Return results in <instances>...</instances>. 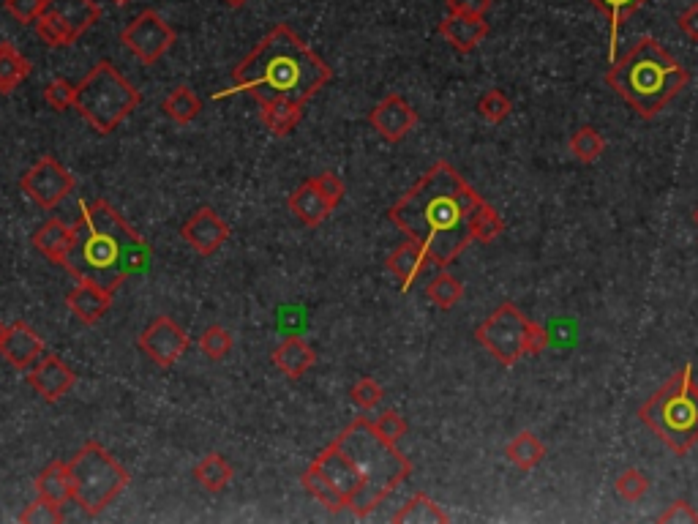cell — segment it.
<instances>
[{
    "instance_id": "8fae6325",
    "label": "cell",
    "mask_w": 698,
    "mask_h": 524,
    "mask_svg": "<svg viewBox=\"0 0 698 524\" xmlns=\"http://www.w3.org/2000/svg\"><path fill=\"white\" fill-rule=\"evenodd\" d=\"M74 175H71L55 156H41L39 162L33 164L25 175H22L20 189L22 194L33 200L44 211L58 208L60 202L66 200L74 192Z\"/></svg>"
},
{
    "instance_id": "6da1fadb",
    "label": "cell",
    "mask_w": 698,
    "mask_h": 524,
    "mask_svg": "<svg viewBox=\"0 0 698 524\" xmlns=\"http://www.w3.org/2000/svg\"><path fill=\"white\" fill-rule=\"evenodd\" d=\"M486 200L448 162H437L388 211L407 238L418 241L437 268H448L475 243V219Z\"/></svg>"
},
{
    "instance_id": "e575fe53",
    "label": "cell",
    "mask_w": 698,
    "mask_h": 524,
    "mask_svg": "<svg viewBox=\"0 0 698 524\" xmlns=\"http://www.w3.org/2000/svg\"><path fill=\"white\" fill-rule=\"evenodd\" d=\"M426 295H429V301L437 306V309H453L456 303L464 298V284L456 279V276H450L448 271L437 273L434 279L429 282V287H426Z\"/></svg>"
},
{
    "instance_id": "5b68a950",
    "label": "cell",
    "mask_w": 698,
    "mask_h": 524,
    "mask_svg": "<svg viewBox=\"0 0 698 524\" xmlns=\"http://www.w3.org/2000/svg\"><path fill=\"white\" fill-rule=\"evenodd\" d=\"M336 445L352 459L358 467L363 486L349 503V511L360 519H366L377 511L379 505L396 492L409 475H412V462L401 454L399 448L388 440H382L374 432L371 415H360L358 421L344 429L336 437Z\"/></svg>"
},
{
    "instance_id": "74e56055",
    "label": "cell",
    "mask_w": 698,
    "mask_h": 524,
    "mask_svg": "<svg viewBox=\"0 0 698 524\" xmlns=\"http://www.w3.org/2000/svg\"><path fill=\"white\" fill-rule=\"evenodd\" d=\"M614 489H617V494L625 503H639L641 497L649 492V478L641 470H636V467H628V470H622L617 475Z\"/></svg>"
},
{
    "instance_id": "d6986e66",
    "label": "cell",
    "mask_w": 698,
    "mask_h": 524,
    "mask_svg": "<svg viewBox=\"0 0 698 524\" xmlns=\"http://www.w3.org/2000/svg\"><path fill=\"white\" fill-rule=\"evenodd\" d=\"M439 36L456 52L469 55L475 47H480V41L489 36V22H486V17H469V14L448 11V17L439 22Z\"/></svg>"
},
{
    "instance_id": "4316f807",
    "label": "cell",
    "mask_w": 698,
    "mask_h": 524,
    "mask_svg": "<svg viewBox=\"0 0 698 524\" xmlns=\"http://www.w3.org/2000/svg\"><path fill=\"white\" fill-rule=\"evenodd\" d=\"M262 107V123L273 137H287L298 129V123L303 121V104L292 99H273L260 104Z\"/></svg>"
},
{
    "instance_id": "ac0fdd59",
    "label": "cell",
    "mask_w": 698,
    "mask_h": 524,
    "mask_svg": "<svg viewBox=\"0 0 698 524\" xmlns=\"http://www.w3.org/2000/svg\"><path fill=\"white\" fill-rule=\"evenodd\" d=\"M66 306H69V312L74 314L80 323L96 325L104 314L110 312L112 293L110 290H104L101 284L80 279V282L71 287L69 295H66Z\"/></svg>"
},
{
    "instance_id": "d590c367",
    "label": "cell",
    "mask_w": 698,
    "mask_h": 524,
    "mask_svg": "<svg viewBox=\"0 0 698 524\" xmlns=\"http://www.w3.org/2000/svg\"><path fill=\"white\" fill-rule=\"evenodd\" d=\"M200 353L208 358V361H224L232 350V336L224 325H208L205 331L200 333Z\"/></svg>"
},
{
    "instance_id": "db71d44e",
    "label": "cell",
    "mask_w": 698,
    "mask_h": 524,
    "mask_svg": "<svg viewBox=\"0 0 698 524\" xmlns=\"http://www.w3.org/2000/svg\"><path fill=\"white\" fill-rule=\"evenodd\" d=\"M3 328H6V325H3V323H0V336H3Z\"/></svg>"
},
{
    "instance_id": "b9f144b4",
    "label": "cell",
    "mask_w": 698,
    "mask_h": 524,
    "mask_svg": "<svg viewBox=\"0 0 698 524\" xmlns=\"http://www.w3.org/2000/svg\"><path fill=\"white\" fill-rule=\"evenodd\" d=\"M371 424H374V432H377L382 440H388V443L393 445H399V440L409 429L407 421H404L396 410H382V413L371 418Z\"/></svg>"
},
{
    "instance_id": "f5cc1de1",
    "label": "cell",
    "mask_w": 698,
    "mask_h": 524,
    "mask_svg": "<svg viewBox=\"0 0 698 524\" xmlns=\"http://www.w3.org/2000/svg\"><path fill=\"white\" fill-rule=\"evenodd\" d=\"M693 222H696V227H698V208H696V211H693Z\"/></svg>"
},
{
    "instance_id": "9c48e42d",
    "label": "cell",
    "mask_w": 698,
    "mask_h": 524,
    "mask_svg": "<svg viewBox=\"0 0 698 524\" xmlns=\"http://www.w3.org/2000/svg\"><path fill=\"white\" fill-rule=\"evenodd\" d=\"M529 320L516 303H499L497 309L475 328V339L502 366H513L524 353V333Z\"/></svg>"
},
{
    "instance_id": "ab89813d",
    "label": "cell",
    "mask_w": 698,
    "mask_h": 524,
    "mask_svg": "<svg viewBox=\"0 0 698 524\" xmlns=\"http://www.w3.org/2000/svg\"><path fill=\"white\" fill-rule=\"evenodd\" d=\"M502 232H505V222H502V216H499V213L491 208L489 202H486V205L480 208L478 219H475V230H472V235H475V243L497 241Z\"/></svg>"
},
{
    "instance_id": "f546056e",
    "label": "cell",
    "mask_w": 698,
    "mask_h": 524,
    "mask_svg": "<svg viewBox=\"0 0 698 524\" xmlns=\"http://www.w3.org/2000/svg\"><path fill=\"white\" fill-rule=\"evenodd\" d=\"M505 456H508V462L513 464L516 470L529 473V470H535V467L546 459V445L540 443L532 432H519L505 445Z\"/></svg>"
},
{
    "instance_id": "7c38bea8",
    "label": "cell",
    "mask_w": 698,
    "mask_h": 524,
    "mask_svg": "<svg viewBox=\"0 0 698 524\" xmlns=\"http://www.w3.org/2000/svg\"><path fill=\"white\" fill-rule=\"evenodd\" d=\"M137 347H140L142 353L148 355L156 366L170 369V366H175V363L186 355V350L191 347V339L189 333L183 331L172 317L161 314V317H156V320L137 336Z\"/></svg>"
},
{
    "instance_id": "cb8c5ba5",
    "label": "cell",
    "mask_w": 698,
    "mask_h": 524,
    "mask_svg": "<svg viewBox=\"0 0 698 524\" xmlns=\"http://www.w3.org/2000/svg\"><path fill=\"white\" fill-rule=\"evenodd\" d=\"M290 211L295 213L306 227H320L330 213H333V205L322 197L314 178H309V181L300 183L298 189L290 194Z\"/></svg>"
},
{
    "instance_id": "52a82bcc",
    "label": "cell",
    "mask_w": 698,
    "mask_h": 524,
    "mask_svg": "<svg viewBox=\"0 0 698 524\" xmlns=\"http://www.w3.org/2000/svg\"><path fill=\"white\" fill-rule=\"evenodd\" d=\"M140 101V91L110 61H99L77 85L74 110L99 134H112L140 107Z\"/></svg>"
},
{
    "instance_id": "8d00e7d4",
    "label": "cell",
    "mask_w": 698,
    "mask_h": 524,
    "mask_svg": "<svg viewBox=\"0 0 698 524\" xmlns=\"http://www.w3.org/2000/svg\"><path fill=\"white\" fill-rule=\"evenodd\" d=\"M513 112V104L502 91H486L478 99V115L486 123H505Z\"/></svg>"
},
{
    "instance_id": "bcb514c9",
    "label": "cell",
    "mask_w": 698,
    "mask_h": 524,
    "mask_svg": "<svg viewBox=\"0 0 698 524\" xmlns=\"http://www.w3.org/2000/svg\"><path fill=\"white\" fill-rule=\"evenodd\" d=\"M314 183H317V189L322 192V197H325L333 208L344 200V181H341L336 172H330V170L320 172V175L314 178Z\"/></svg>"
},
{
    "instance_id": "7bdbcfd3",
    "label": "cell",
    "mask_w": 698,
    "mask_h": 524,
    "mask_svg": "<svg viewBox=\"0 0 698 524\" xmlns=\"http://www.w3.org/2000/svg\"><path fill=\"white\" fill-rule=\"evenodd\" d=\"M44 101L58 112L74 110L77 107V85H71L69 80H52L44 88Z\"/></svg>"
},
{
    "instance_id": "2e32d148",
    "label": "cell",
    "mask_w": 698,
    "mask_h": 524,
    "mask_svg": "<svg viewBox=\"0 0 698 524\" xmlns=\"http://www.w3.org/2000/svg\"><path fill=\"white\" fill-rule=\"evenodd\" d=\"M77 383V374L60 355L47 353L36 366L28 369V385L39 393L44 402H58Z\"/></svg>"
},
{
    "instance_id": "f1b7e54d",
    "label": "cell",
    "mask_w": 698,
    "mask_h": 524,
    "mask_svg": "<svg viewBox=\"0 0 698 524\" xmlns=\"http://www.w3.org/2000/svg\"><path fill=\"white\" fill-rule=\"evenodd\" d=\"M232 475H235L232 464L227 462L221 454L202 456L200 462H197V467H194V478H197V484H200L208 494L224 492V489L232 484Z\"/></svg>"
},
{
    "instance_id": "603a6c76",
    "label": "cell",
    "mask_w": 698,
    "mask_h": 524,
    "mask_svg": "<svg viewBox=\"0 0 698 524\" xmlns=\"http://www.w3.org/2000/svg\"><path fill=\"white\" fill-rule=\"evenodd\" d=\"M30 243H33V249L44 254L47 260L55 262V265H63L71 252V243H74V230H71V224H66L63 219H47L39 230L33 232Z\"/></svg>"
},
{
    "instance_id": "60d3db41",
    "label": "cell",
    "mask_w": 698,
    "mask_h": 524,
    "mask_svg": "<svg viewBox=\"0 0 698 524\" xmlns=\"http://www.w3.org/2000/svg\"><path fill=\"white\" fill-rule=\"evenodd\" d=\"M63 519H66V516H63V508L50 503V500H44V497H36V500L20 514L22 524H58L63 522Z\"/></svg>"
},
{
    "instance_id": "484cf974",
    "label": "cell",
    "mask_w": 698,
    "mask_h": 524,
    "mask_svg": "<svg viewBox=\"0 0 698 524\" xmlns=\"http://www.w3.org/2000/svg\"><path fill=\"white\" fill-rule=\"evenodd\" d=\"M589 6H595L600 14H606L609 20V66L617 61L619 33L628 17H633L636 11L647 6V0H587Z\"/></svg>"
},
{
    "instance_id": "d4e9b609",
    "label": "cell",
    "mask_w": 698,
    "mask_h": 524,
    "mask_svg": "<svg viewBox=\"0 0 698 524\" xmlns=\"http://www.w3.org/2000/svg\"><path fill=\"white\" fill-rule=\"evenodd\" d=\"M36 492L44 500L66 508L69 503H74V489H71V475H69V462H50L36 478Z\"/></svg>"
},
{
    "instance_id": "44dd1931",
    "label": "cell",
    "mask_w": 698,
    "mask_h": 524,
    "mask_svg": "<svg viewBox=\"0 0 698 524\" xmlns=\"http://www.w3.org/2000/svg\"><path fill=\"white\" fill-rule=\"evenodd\" d=\"M44 11L66 25V31L80 39L101 17V6L93 0H44Z\"/></svg>"
},
{
    "instance_id": "3957f363",
    "label": "cell",
    "mask_w": 698,
    "mask_h": 524,
    "mask_svg": "<svg viewBox=\"0 0 698 524\" xmlns=\"http://www.w3.org/2000/svg\"><path fill=\"white\" fill-rule=\"evenodd\" d=\"M333 77V71L317 52L306 47L295 36L290 25H273V31L238 63L227 91L216 93V99L232 93H251L265 104L273 99H292L298 104L320 93Z\"/></svg>"
},
{
    "instance_id": "f35d334b",
    "label": "cell",
    "mask_w": 698,
    "mask_h": 524,
    "mask_svg": "<svg viewBox=\"0 0 698 524\" xmlns=\"http://www.w3.org/2000/svg\"><path fill=\"white\" fill-rule=\"evenodd\" d=\"M36 33L41 36V41H47V44L55 47V50H60V47H71V44L77 41L69 31H66V25H63L60 20H55V17L47 14V11H41V17L36 20Z\"/></svg>"
},
{
    "instance_id": "816d5d0a",
    "label": "cell",
    "mask_w": 698,
    "mask_h": 524,
    "mask_svg": "<svg viewBox=\"0 0 698 524\" xmlns=\"http://www.w3.org/2000/svg\"><path fill=\"white\" fill-rule=\"evenodd\" d=\"M224 3H227L230 9H243V6H246L249 0H224Z\"/></svg>"
},
{
    "instance_id": "4dcf8cb0",
    "label": "cell",
    "mask_w": 698,
    "mask_h": 524,
    "mask_svg": "<svg viewBox=\"0 0 698 524\" xmlns=\"http://www.w3.org/2000/svg\"><path fill=\"white\" fill-rule=\"evenodd\" d=\"M161 110H164V115H167L170 121L178 123V126H189V123H194L200 118L202 101L197 93L191 91L189 85H178L167 99L161 101Z\"/></svg>"
},
{
    "instance_id": "836d02e7",
    "label": "cell",
    "mask_w": 698,
    "mask_h": 524,
    "mask_svg": "<svg viewBox=\"0 0 698 524\" xmlns=\"http://www.w3.org/2000/svg\"><path fill=\"white\" fill-rule=\"evenodd\" d=\"M568 148L581 164H592L598 162L603 151H606V140H603V134L595 126H581V129L573 131V137L568 140Z\"/></svg>"
},
{
    "instance_id": "f6af8a7d",
    "label": "cell",
    "mask_w": 698,
    "mask_h": 524,
    "mask_svg": "<svg viewBox=\"0 0 698 524\" xmlns=\"http://www.w3.org/2000/svg\"><path fill=\"white\" fill-rule=\"evenodd\" d=\"M3 9L20 25H36L44 11V0H3Z\"/></svg>"
},
{
    "instance_id": "9a60e30c",
    "label": "cell",
    "mask_w": 698,
    "mask_h": 524,
    "mask_svg": "<svg viewBox=\"0 0 698 524\" xmlns=\"http://www.w3.org/2000/svg\"><path fill=\"white\" fill-rule=\"evenodd\" d=\"M0 355H3L14 369L28 372L30 366H36V363L47 355V344H44V339H41L39 333L33 331L28 323L17 320V323L3 328V336H0Z\"/></svg>"
},
{
    "instance_id": "1f68e13d",
    "label": "cell",
    "mask_w": 698,
    "mask_h": 524,
    "mask_svg": "<svg viewBox=\"0 0 698 524\" xmlns=\"http://www.w3.org/2000/svg\"><path fill=\"white\" fill-rule=\"evenodd\" d=\"M30 63L14 44L3 41L0 44V93H11L28 80Z\"/></svg>"
},
{
    "instance_id": "7402d4cb",
    "label": "cell",
    "mask_w": 698,
    "mask_h": 524,
    "mask_svg": "<svg viewBox=\"0 0 698 524\" xmlns=\"http://www.w3.org/2000/svg\"><path fill=\"white\" fill-rule=\"evenodd\" d=\"M270 361H273V366H276L284 377L300 380V377L317 363V353L311 350V344L306 342V339H300V336L292 333V336H287V339L273 350Z\"/></svg>"
},
{
    "instance_id": "ffe728a7",
    "label": "cell",
    "mask_w": 698,
    "mask_h": 524,
    "mask_svg": "<svg viewBox=\"0 0 698 524\" xmlns=\"http://www.w3.org/2000/svg\"><path fill=\"white\" fill-rule=\"evenodd\" d=\"M385 265H388V271L399 279L401 290L407 293V290L415 287V282H418L420 276L429 271L434 262H431L429 252H426L418 241L407 238L401 246L393 249V254H390Z\"/></svg>"
},
{
    "instance_id": "c3c4849f",
    "label": "cell",
    "mask_w": 698,
    "mask_h": 524,
    "mask_svg": "<svg viewBox=\"0 0 698 524\" xmlns=\"http://www.w3.org/2000/svg\"><path fill=\"white\" fill-rule=\"evenodd\" d=\"M549 344H551L549 331H546L540 323H532V320H529L527 333H524V353L527 355L546 353V347H549Z\"/></svg>"
},
{
    "instance_id": "11a10c76",
    "label": "cell",
    "mask_w": 698,
    "mask_h": 524,
    "mask_svg": "<svg viewBox=\"0 0 698 524\" xmlns=\"http://www.w3.org/2000/svg\"><path fill=\"white\" fill-rule=\"evenodd\" d=\"M115 3H129V0H115Z\"/></svg>"
},
{
    "instance_id": "d6a6232c",
    "label": "cell",
    "mask_w": 698,
    "mask_h": 524,
    "mask_svg": "<svg viewBox=\"0 0 698 524\" xmlns=\"http://www.w3.org/2000/svg\"><path fill=\"white\" fill-rule=\"evenodd\" d=\"M390 522L396 524H407V522H415V524H429V522H439L445 524L450 522V516L439 508L431 497H426V494H415V497H409L407 503L401 505L396 514L390 516Z\"/></svg>"
},
{
    "instance_id": "681fc988",
    "label": "cell",
    "mask_w": 698,
    "mask_h": 524,
    "mask_svg": "<svg viewBox=\"0 0 698 524\" xmlns=\"http://www.w3.org/2000/svg\"><path fill=\"white\" fill-rule=\"evenodd\" d=\"M494 0H448V11L453 14H469V17H486Z\"/></svg>"
},
{
    "instance_id": "277c9868",
    "label": "cell",
    "mask_w": 698,
    "mask_h": 524,
    "mask_svg": "<svg viewBox=\"0 0 698 524\" xmlns=\"http://www.w3.org/2000/svg\"><path fill=\"white\" fill-rule=\"evenodd\" d=\"M606 85L617 91L639 118L649 121L685 91L688 69L658 39L641 36L619 61L611 63Z\"/></svg>"
},
{
    "instance_id": "ee69618b",
    "label": "cell",
    "mask_w": 698,
    "mask_h": 524,
    "mask_svg": "<svg viewBox=\"0 0 698 524\" xmlns=\"http://www.w3.org/2000/svg\"><path fill=\"white\" fill-rule=\"evenodd\" d=\"M349 396H352L355 407H360L363 413H369V410H374V407H379V404H382V399H385V391H382V385H379L377 380L363 377V380H358V383L352 385Z\"/></svg>"
},
{
    "instance_id": "4fadbf2b",
    "label": "cell",
    "mask_w": 698,
    "mask_h": 524,
    "mask_svg": "<svg viewBox=\"0 0 698 524\" xmlns=\"http://www.w3.org/2000/svg\"><path fill=\"white\" fill-rule=\"evenodd\" d=\"M371 129L385 142H401L418 126V112L399 93H390L369 112Z\"/></svg>"
},
{
    "instance_id": "30bf717a",
    "label": "cell",
    "mask_w": 698,
    "mask_h": 524,
    "mask_svg": "<svg viewBox=\"0 0 698 524\" xmlns=\"http://www.w3.org/2000/svg\"><path fill=\"white\" fill-rule=\"evenodd\" d=\"M175 39L178 36L172 31L170 22H164V17H159L153 9H145L142 14H137L126 25V31L120 33V44L145 66L159 63L170 52Z\"/></svg>"
},
{
    "instance_id": "7dc6e473",
    "label": "cell",
    "mask_w": 698,
    "mask_h": 524,
    "mask_svg": "<svg viewBox=\"0 0 698 524\" xmlns=\"http://www.w3.org/2000/svg\"><path fill=\"white\" fill-rule=\"evenodd\" d=\"M658 522L660 524H674V522L698 524V511L688 503V500H674V503H671L669 508L658 516Z\"/></svg>"
},
{
    "instance_id": "83f0119b",
    "label": "cell",
    "mask_w": 698,
    "mask_h": 524,
    "mask_svg": "<svg viewBox=\"0 0 698 524\" xmlns=\"http://www.w3.org/2000/svg\"><path fill=\"white\" fill-rule=\"evenodd\" d=\"M300 484H303V489H306L325 511H330V514H341L344 508H349L347 497H344L336 486L330 484L328 478H325V473H322L314 462L306 467V473L300 475Z\"/></svg>"
},
{
    "instance_id": "5bb4252c",
    "label": "cell",
    "mask_w": 698,
    "mask_h": 524,
    "mask_svg": "<svg viewBox=\"0 0 698 524\" xmlns=\"http://www.w3.org/2000/svg\"><path fill=\"white\" fill-rule=\"evenodd\" d=\"M180 238L189 243L191 249L202 257H210L216 254L230 241V224L221 219L219 213L213 208H200L189 216V222L180 227Z\"/></svg>"
},
{
    "instance_id": "8992f818",
    "label": "cell",
    "mask_w": 698,
    "mask_h": 524,
    "mask_svg": "<svg viewBox=\"0 0 698 524\" xmlns=\"http://www.w3.org/2000/svg\"><path fill=\"white\" fill-rule=\"evenodd\" d=\"M641 424L658 434L671 454L688 456L698 445V383L693 366H682L639 407Z\"/></svg>"
},
{
    "instance_id": "ba28073f",
    "label": "cell",
    "mask_w": 698,
    "mask_h": 524,
    "mask_svg": "<svg viewBox=\"0 0 698 524\" xmlns=\"http://www.w3.org/2000/svg\"><path fill=\"white\" fill-rule=\"evenodd\" d=\"M74 503L85 516H99L107 511L129 486V473L115 456L99 443H85L69 462Z\"/></svg>"
},
{
    "instance_id": "e0dca14e",
    "label": "cell",
    "mask_w": 698,
    "mask_h": 524,
    "mask_svg": "<svg viewBox=\"0 0 698 524\" xmlns=\"http://www.w3.org/2000/svg\"><path fill=\"white\" fill-rule=\"evenodd\" d=\"M314 464L325 473V478H328L330 484L336 486V489L347 497V503L355 500V494H358L360 486H363V478H360L358 467L352 464V459L336 445V440L314 459Z\"/></svg>"
},
{
    "instance_id": "7a4b0ae2",
    "label": "cell",
    "mask_w": 698,
    "mask_h": 524,
    "mask_svg": "<svg viewBox=\"0 0 698 524\" xmlns=\"http://www.w3.org/2000/svg\"><path fill=\"white\" fill-rule=\"evenodd\" d=\"M74 243L63 268L80 282L101 284L115 295L120 284L142 273L150 262V246L107 200H88L71 224Z\"/></svg>"
},
{
    "instance_id": "f907efd6",
    "label": "cell",
    "mask_w": 698,
    "mask_h": 524,
    "mask_svg": "<svg viewBox=\"0 0 698 524\" xmlns=\"http://www.w3.org/2000/svg\"><path fill=\"white\" fill-rule=\"evenodd\" d=\"M679 31L685 33L690 41H696L698 44V3H690L688 9L679 14Z\"/></svg>"
}]
</instances>
